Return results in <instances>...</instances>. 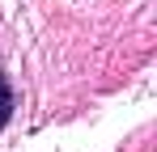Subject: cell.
<instances>
[{"instance_id":"1","label":"cell","mask_w":157,"mask_h":152,"mask_svg":"<svg viewBox=\"0 0 157 152\" xmlns=\"http://www.w3.org/2000/svg\"><path fill=\"white\" fill-rule=\"evenodd\" d=\"M9 114H13V93H9V80L0 72V127L9 123Z\"/></svg>"}]
</instances>
